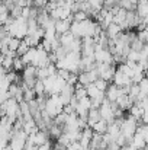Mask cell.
Listing matches in <instances>:
<instances>
[{
  "mask_svg": "<svg viewBox=\"0 0 148 150\" xmlns=\"http://www.w3.org/2000/svg\"><path fill=\"white\" fill-rule=\"evenodd\" d=\"M3 29H6L10 34V37H13V38L25 40L28 37V19H25V18L20 16V18L15 19L9 28H3Z\"/></svg>",
  "mask_w": 148,
  "mask_h": 150,
  "instance_id": "1",
  "label": "cell"
},
{
  "mask_svg": "<svg viewBox=\"0 0 148 150\" xmlns=\"http://www.w3.org/2000/svg\"><path fill=\"white\" fill-rule=\"evenodd\" d=\"M95 58H96V63H97V64H102V63L115 64V63H113V54L110 52V50H107V48L96 50V52H95Z\"/></svg>",
  "mask_w": 148,
  "mask_h": 150,
  "instance_id": "2",
  "label": "cell"
},
{
  "mask_svg": "<svg viewBox=\"0 0 148 150\" xmlns=\"http://www.w3.org/2000/svg\"><path fill=\"white\" fill-rule=\"evenodd\" d=\"M122 32H123V31H122V28H121L118 23H112V25H110V26L106 29L107 38H109V40H113V41H116Z\"/></svg>",
  "mask_w": 148,
  "mask_h": 150,
  "instance_id": "3",
  "label": "cell"
},
{
  "mask_svg": "<svg viewBox=\"0 0 148 150\" xmlns=\"http://www.w3.org/2000/svg\"><path fill=\"white\" fill-rule=\"evenodd\" d=\"M100 120H102L100 109H99V108H92L90 112H89V117H87V124H89V127H93Z\"/></svg>",
  "mask_w": 148,
  "mask_h": 150,
  "instance_id": "4",
  "label": "cell"
},
{
  "mask_svg": "<svg viewBox=\"0 0 148 150\" xmlns=\"http://www.w3.org/2000/svg\"><path fill=\"white\" fill-rule=\"evenodd\" d=\"M137 15L141 19L148 18V0H140L137 4Z\"/></svg>",
  "mask_w": 148,
  "mask_h": 150,
  "instance_id": "5",
  "label": "cell"
},
{
  "mask_svg": "<svg viewBox=\"0 0 148 150\" xmlns=\"http://www.w3.org/2000/svg\"><path fill=\"white\" fill-rule=\"evenodd\" d=\"M92 128H93V131H95V133H97V134H106V133H107V130H109V124H107L105 120H100V121L96 122Z\"/></svg>",
  "mask_w": 148,
  "mask_h": 150,
  "instance_id": "6",
  "label": "cell"
},
{
  "mask_svg": "<svg viewBox=\"0 0 148 150\" xmlns=\"http://www.w3.org/2000/svg\"><path fill=\"white\" fill-rule=\"evenodd\" d=\"M25 63H23V60H22V57H16L15 58V61H13V71H16V73H20V71H23L25 70Z\"/></svg>",
  "mask_w": 148,
  "mask_h": 150,
  "instance_id": "7",
  "label": "cell"
},
{
  "mask_svg": "<svg viewBox=\"0 0 148 150\" xmlns=\"http://www.w3.org/2000/svg\"><path fill=\"white\" fill-rule=\"evenodd\" d=\"M20 42H22V40L13 38V37H12V40H10V42H9V51L16 52V51L19 50V47H20Z\"/></svg>",
  "mask_w": 148,
  "mask_h": 150,
  "instance_id": "8",
  "label": "cell"
},
{
  "mask_svg": "<svg viewBox=\"0 0 148 150\" xmlns=\"http://www.w3.org/2000/svg\"><path fill=\"white\" fill-rule=\"evenodd\" d=\"M95 85H96V88H97L99 91H102V92H105V93H106V91H107V88H109V82H106V80H103V79H97V80L95 82Z\"/></svg>",
  "mask_w": 148,
  "mask_h": 150,
  "instance_id": "9",
  "label": "cell"
},
{
  "mask_svg": "<svg viewBox=\"0 0 148 150\" xmlns=\"http://www.w3.org/2000/svg\"><path fill=\"white\" fill-rule=\"evenodd\" d=\"M29 50H31V47H29V45H28V44H26V42L22 40L20 47H19V50L16 51V54H18V57H23V55H25V54H26Z\"/></svg>",
  "mask_w": 148,
  "mask_h": 150,
  "instance_id": "10",
  "label": "cell"
},
{
  "mask_svg": "<svg viewBox=\"0 0 148 150\" xmlns=\"http://www.w3.org/2000/svg\"><path fill=\"white\" fill-rule=\"evenodd\" d=\"M73 19L76 21V22H83V21H87V19H90L89 18V15L86 13V12H77V13H74L73 15Z\"/></svg>",
  "mask_w": 148,
  "mask_h": 150,
  "instance_id": "11",
  "label": "cell"
},
{
  "mask_svg": "<svg viewBox=\"0 0 148 150\" xmlns=\"http://www.w3.org/2000/svg\"><path fill=\"white\" fill-rule=\"evenodd\" d=\"M137 133H140L142 137H144V140L147 142V144H148V125L147 124H141L140 127H138V131Z\"/></svg>",
  "mask_w": 148,
  "mask_h": 150,
  "instance_id": "12",
  "label": "cell"
},
{
  "mask_svg": "<svg viewBox=\"0 0 148 150\" xmlns=\"http://www.w3.org/2000/svg\"><path fill=\"white\" fill-rule=\"evenodd\" d=\"M48 3H49V0H34V7H36V9H45L47 6H48Z\"/></svg>",
  "mask_w": 148,
  "mask_h": 150,
  "instance_id": "13",
  "label": "cell"
},
{
  "mask_svg": "<svg viewBox=\"0 0 148 150\" xmlns=\"http://www.w3.org/2000/svg\"><path fill=\"white\" fill-rule=\"evenodd\" d=\"M38 150H52V146H51V143H45V144H42V146H39Z\"/></svg>",
  "mask_w": 148,
  "mask_h": 150,
  "instance_id": "14",
  "label": "cell"
}]
</instances>
